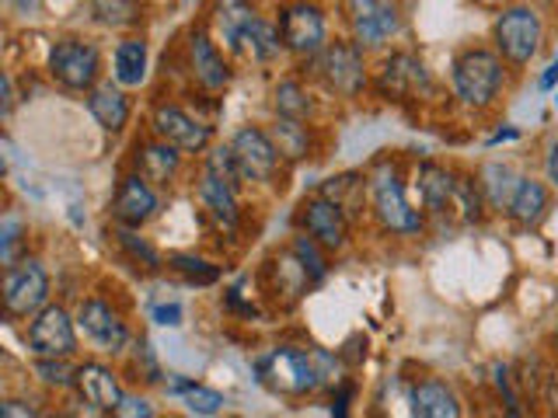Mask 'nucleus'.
I'll return each mask as SVG.
<instances>
[{
    "label": "nucleus",
    "mask_w": 558,
    "mask_h": 418,
    "mask_svg": "<svg viewBox=\"0 0 558 418\" xmlns=\"http://www.w3.org/2000/svg\"><path fill=\"white\" fill-rule=\"evenodd\" d=\"M8 4H11L17 14H32V11H35V0H8Z\"/></svg>",
    "instance_id": "603ef678"
},
{
    "label": "nucleus",
    "mask_w": 558,
    "mask_h": 418,
    "mask_svg": "<svg viewBox=\"0 0 558 418\" xmlns=\"http://www.w3.org/2000/svg\"><path fill=\"white\" fill-rule=\"evenodd\" d=\"M179 168H182V150L165 144V139H150V144L136 147V174H144L150 185H171Z\"/></svg>",
    "instance_id": "5701e85b"
},
{
    "label": "nucleus",
    "mask_w": 558,
    "mask_h": 418,
    "mask_svg": "<svg viewBox=\"0 0 558 418\" xmlns=\"http://www.w3.org/2000/svg\"><path fill=\"white\" fill-rule=\"evenodd\" d=\"M551 345H555V353H558V318H555V324H551Z\"/></svg>",
    "instance_id": "5fc2aeb1"
},
{
    "label": "nucleus",
    "mask_w": 558,
    "mask_h": 418,
    "mask_svg": "<svg viewBox=\"0 0 558 418\" xmlns=\"http://www.w3.org/2000/svg\"><path fill=\"white\" fill-rule=\"evenodd\" d=\"M551 209V188L545 182L531 179V174H520V185L513 192L510 206H506V217H510L523 231H534L541 226V220L548 217Z\"/></svg>",
    "instance_id": "aec40b11"
},
{
    "label": "nucleus",
    "mask_w": 558,
    "mask_h": 418,
    "mask_svg": "<svg viewBox=\"0 0 558 418\" xmlns=\"http://www.w3.org/2000/svg\"><path fill=\"white\" fill-rule=\"evenodd\" d=\"M478 185H482V192H485L488 209H502V213H506V206H510L513 192H517V185H520V174H517L510 164L493 161V164H485V168H482Z\"/></svg>",
    "instance_id": "cd10ccee"
},
{
    "label": "nucleus",
    "mask_w": 558,
    "mask_h": 418,
    "mask_svg": "<svg viewBox=\"0 0 558 418\" xmlns=\"http://www.w3.org/2000/svg\"><path fill=\"white\" fill-rule=\"evenodd\" d=\"M87 112L101 130L119 133L130 122V98L122 95V84H95L87 91Z\"/></svg>",
    "instance_id": "b1692460"
},
{
    "label": "nucleus",
    "mask_w": 558,
    "mask_h": 418,
    "mask_svg": "<svg viewBox=\"0 0 558 418\" xmlns=\"http://www.w3.org/2000/svg\"><path fill=\"white\" fill-rule=\"evenodd\" d=\"M189 66H192V77H196L206 91H223V87L231 84V66L223 63L220 49L209 42V35L203 28L189 35Z\"/></svg>",
    "instance_id": "6ab92c4d"
},
{
    "label": "nucleus",
    "mask_w": 558,
    "mask_h": 418,
    "mask_svg": "<svg viewBox=\"0 0 558 418\" xmlns=\"http://www.w3.org/2000/svg\"><path fill=\"white\" fill-rule=\"evenodd\" d=\"M77 328L84 331L87 342L101 348V353H122V345L130 342L126 321H122L105 300H98V296H92V300H84L77 307Z\"/></svg>",
    "instance_id": "2eb2a0df"
},
{
    "label": "nucleus",
    "mask_w": 558,
    "mask_h": 418,
    "mask_svg": "<svg viewBox=\"0 0 558 418\" xmlns=\"http://www.w3.org/2000/svg\"><path fill=\"white\" fill-rule=\"evenodd\" d=\"M133 370H140V377H144V383H161V362H157V356H154V348H150V342L147 339H140L136 345H133Z\"/></svg>",
    "instance_id": "a19ab883"
},
{
    "label": "nucleus",
    "mask_w": 558,
    "mask_h": 418,
    "mask_svg": "<svg viewBox=\"0 0 558 418\" xmlns=\"http://www.w3.org/2000/svg\"><path fill=\"white\" fill-rule=\"evenodd\" d=\"M371 206H374V217L388 234L398 237H418L426 231V213L415 209L405 182L398 179V168L391 161H380L371 171Z\"/></svg>",
    "instance_id": "20e7f679"
},
{
    "label": "nucleus",
    "mask_w": 558,
    "mask_h": 418,
    "mask_svg": "<svg viewBox=\"0 0 558 418\" xmlns=\"http://www.w3.org/2000/svg\"><path fill=\"white\" fill-rule=\"evenodd\" d=\"M506 63L496 49H482L471 46L458 52L450 63V84L453 95H458L468 109H488L506 87Z\"/></svg>",
    "instance_id": "f03ea898"
},
{
    "label": "nucleus",
    "mask_w": 558,
    "mask_h": 418,
    "mask_svg": "<svg viewBox=\"0 0 558 418\" xmlns=\"http://www.w3.org/2000/svg\"><path fill=\"white\" fill-rule=\"evenodd\" d=\"M214 17H217V28L223 35V42L241 52L244 32L258 22V11H255L252 0H217Z\"/></svg>",
    "instance_id": "393cba45"
},
{
    "label": "nucleus",
    "mask_w": 558,
    "mask_h": 418,
    "mask_svg": "<svg viewBox=\"0 0 558 418\" xmlns=\"http://www.w3.org/2000/svg\"><path fill=\"white\" fill-rule=\"evenodd\" d=\"M537 394H541V401H545V405H551V411H558V370H545Z\"/></svg>",
    "instance_id": "37998d69"
},
{
    "label": "nucleus",
    "mask_w": 558,
    "mask_h": 418,
    "mask_svg": "<svg viewBox=\"0 0 558 418\" xmlns=\"http://www.w3.org/2000/svg\"><path fill=\"white\" fill-rule=\"evenodd\" d=\"M49 304V275L39 258H22L4 269V318H32Z\"/></svg>",
    "instance_id": "423d86ee"
},
{
    "label": "nucleus",
    "mask_w": 558,
    "mask_h": 418,
    "mask_svg": "<svg viewBox=\"0 0 558 418\" xmlns=\"http://www.w3.org/2000/svg\"><path fill=\"white\" fill-rule=\"evenodd\" d=\"M206 171H214L217 179L223 182H231L234 188L244 182V174H241V164H238V157H234V147L227 144V147H214L206 157Z\"/></svg>",
    "instance_id": "ea45409f"
},
{
    "label": "nucleus",
    "mask_w": 558,
    "mask_h": 418,
    "mask_svg": "<svg viewBox=\"0 0 558 418\" xmlns=\"http://www.w3.org/2000/svg\"><path fill=\"white\" fill-rule=\"evenodd\" d=\"M409 405L415 418H458L461 397L444 380H418L409 391Z\"/></svg>",
    "instance_id": "4be33fe9"
},
{
    "label": "nucleus",
    "mask_w": 558,
    "mask_h": 418,
    "mask_svg": "<svg viewBox=\"0 0 558 418\" xmlns=\"http://www.w3.org/2000/svg\"><path fill=\"white\" fill-rule=\"evenodd\" d=\"M478 4H482V8H506L510 0H478Z\"/></svg>",
    "instance_id": "864d4df0"
},
{
    "label": "nucleus",
    "mask_w": 558,
    "mask_h": 418,
    "mask_svg": "<svg viewBox=\"0 0 558 418\" xmlns=\"http://www.w3.org/2000/svg\"><path fill=\"white\" fill-rule=\"evenodd\" d=\"M353 383H342L339 394H331V415H345L349 411V401H353Z\"/></svg>",
    "instance_id": "de8ad7c7"
},
{
    "label": "nucleus",
    "mask_w": 558,
    "mask_h": 418,
    "mask_svg": "<svg viewBox=\"0 0 558 418\" xmlns=\"http://www.w3.org/2000/svg\"><path fill=\"white\" fill-rule=\"evenodd\" d=\"M182 405L189 415H220L227 408V397L214 388H203V383H192L182 394Z\"/></svg>",
    "instance_id": "e433bc0d"
},
{
    "label": "nucleus",
    "mask_w": 558,
    "mask_h": 418,
    "mask_svg": "<svg viewBox=\"0 0 558 418\" xmlns=\"http://www.w3.org/2000/svg\"><path fill=\"white\" fill-rule=\"evenodd\" d=\"M87 8L105 28H133L144 22V4L140 0H87Z\"/></svg>",
    "instance_id": "c756f323"
},
{
    "label": "nucleus",
    "mask_w": 558,
    "mask_h": 418,
    "mask_svg": "<svg viewBox=\"0 0 558 418\" xmlns=\"http://www.w3.org/2000/svg\"><path fill=\"white\" fill-rule=\"evenodd\" d=\"M49 77L57 81L66 91H92L101 74V57L95 42L84 39H60L49 49Z\"/></svg>",
    "instance_id": "6e6552de"
},
{
    "label": "nucleus",
    "mask_w": 558,
    "mask_h": 418,
    "mask_svg": "<svg viewBox=\"0 0 558 418\" xmlns=\"http://www.w3.org/2000/svg\"><path fill=\"white\" fill-rule=\"evenodd\" d=\"M32 356H74L77 353V328L74 318L60 304H46L28 324Z\"/></svg>",
    "instance_id": "f8f14e48"
},
{
    "label": "nucleus",
    "mask_w": 558,
    "mask_h": 418,
    "mask_svg": "<svg viewBox=\"0 0 558 418\" xmlns=\"http://www.w3.org/2000/svg\"><path fill=\"white\" fill-rule=\"evenodd\" d=\"M537 87H541V91H545V95H548V91H555V87H558V52H555V60L545 66V74L537 77Z\"/></svg>",
    "instance_id": "09e8293b"
},
{
    "label": "nucleus",
    "mask_w": 558,
    "mask_h": 418,
    "mask_svg": "<svg viewBox=\"0 0 558 418\" xmlns=\"http://www.w3.org/2000/svg\"><path fill=\"white\" fill-rule=\"evenodd\" d=\"M14 112V84H11V77H4V115H11Z\"/></svg>",
    "instance_id": "3c124183"
},
{
    "label": "nucleus",
    "mask_w": 558,
    "mask_h": 418,
    "mask_svg": "<svg viewBox=\"0 0 558 418\" xmlns=\"http://www.w3.org/2000/svg\"><path fill=\"white\" fill-rule=\"evenodd\" d=\"M287 46H283V35H279V28H272L269 22H258L244 32V42H241V52H248V57L255 60V63H272V60H279V52H283Z\"/></svg>",
    "instance_id": "7c9ffc66"
},
{
    "label": "nucleus",
    "mask_w": 558,
    "mask_h": 418,
    "mask_svg": "<svg viewBox=\"0 0 558 418\" xmlns=\"http://www.w3.org/2000/svg\"><path fill=\"white\" fill-rule=\"evenodd\" d=\"M415 188L423 209L440 223L450 226H475L485 217V192L471 174L450 171L444 164H418L415 168Z\"/></svg>",
    "instance_id": "f257e3e1"
},
{
    "label": "nucleus",
    "mask_w": 558,
    "mask_h": 418,
    "mask_svg": "<svg viewBox=\"0 0 558 418\" xmlns=\"http://www.w3.org/2000/svg\"><path fill=\"white\" fill-rule=\"evenodd\" d=\"M496 52L510 66H527L545 42V22H541L537 8L531 4H506L496 14L493 25Z\"/></svg>",
    "instance_id": "39448f33"
},
{
    "label": "nucleus",
    "mask_w": 558,
    "mask_h": 418,
    "mask_svg": "<svg viewBox=\"0 0 558 418\" xmlns=\"http://www.w3.org/2000/svg\"><path fill=\"white\" fill-rule=\"evenodd\" d=\"M231 147H234V157H238V164H241L244 182H269L272 174H276L279 150H276L272 136L266 130L244 126V130L234 133Z\"/></svg>",
    "instance_id": "dca6fc26"
},
{
    "label": "nucleus",
    "mask_w": 558,
    "mask_h": 418,
    "mask_svg": "<svg viewBox=\"0 0 558 418\" xmlns=\"http://www.w3.org/2000/svg\"><path fill=\"white\" fill-rule=\"evenodd\" d=\"M296 223H301V231L307 237L318 241L325 251H342L345 244H349V217H345V209L336 206L331 199H325L322 192L301 206Z\"/></svg>",
    "instance_id": "ddd939ff"
},
{
    "label": "nucleus",
    "mask_w": 558,
    "mask_h": 418,
    "mask_svg": "<svg viewBox=\"0 0 558 418\" xmlns=\"http://www.w3.org/2000/svg\"><path fill=\"white\" fill-rule=\"evenodd\" d=\"M322 196L331 199L336 206L345 209V217L353 220L356 213H363L366 199H371V179H363V174L349 171V174H336V179H328L322 185Z\"/></svg>",
    "instance_id": "a878e982"
},
{
    "label": "nucleus",
    "mask_w": 558,
    "mask_h": 418,
    "mask_svg": "<svg viewBox=\"0 0 558 418\" xmlns=\"http://www.w3.org/2000/svg\"><path fill=\"white\" fill-rule=\"evenodd\" d=\"M290 251L301 258V266L307 269V275H311V283L318 286L322 279L328 275V258H325V248L314 237H307L304 231L293 237V244H290Z\"/></svg>",
    "instance_id": "f704fd0d"
},
{
    "label": "nucleus",
    "mask_w": 558,
    "mask_h": 418,
    "mask_svg": "<svg viewBox=\"0 0 558 418\" xmlns=\"http://www.w3.org/2000/svg\"><path fill=\"white\" fill-rule=\"evenodd\" d=\"M279 35H283V46L293 57H318L328 46V25L318 4L311 0H293L283 11H279Z\"/></svg>",
    "instance_id": "1a4fd4ad"
},
{
    "label": "nucleus",
    "mask_w": 558,
    "mask_h": 418,
    "mask_svg": "<svg viewBox=\"0 0 558 418\" xmlns=\"http://www.w3.org/2000/svg\"><path fill=\"white\" fill-rule=\"evenodd\" d=\"M150 130L157 139L179 147L182 153H203V150H209V144H214V130L196 122L189 112L174 109V104H157L150 115Z\"/></svg>",
    "instance_id": "4468645a"
},
{
    "label": "nucleus",
    "mask_w": 558,
    "mask_h": 418,
    "mask_svg": "<svg viewBox=\"0 0 558 418\" xmlns=\"http://www.w3.org/2000/svg\"><path fill=\"white\" fill-rule=\"evenodd\" d=\"M510 139H520V130L517 126H506V130H496L493 136L485 139V147H499V144H510Z\"/></svg>",
    "instance_id": "8fccbe9b"
},
{
    "label": "nucleus",
    "mask_w": 558,
    "mask_h": 418,
    "mask_svg": "<svg viewBox=\"0 0 558 418\" xmlns=\"http://www.w3.org/2000/svg\"><path fill=\"white\" fill-rule=\"evenodd\" d=\"M345 17L363 49H380L401 28V14L391 0H345Z\"/></svg>",
    "instance_id": "9b49d317"
},
{
    "label": "nucleus",
    "mask_w": 558,
    "mask_h": 418,
    "mask_svg": "<svg viewBox=\"0 0 558 418\" xmlns=\"http://www.w3.org/2000/svg\"><path fill=\"white\" fill-rule=\"evenodd\" d=\"M74 388L84 397V405H92L95 411H112L116 415L119 405H122V397H126L119 377L105 362H81Z\"/></svg>",
    "instance_id": "a211bd4d"
},
{
    "label": "nucleus",
    "mask_w": 558,
    "mask_h": 418,
    "mask_svg": "<svg viewBox=\"0 0 558 418\" xmlns=\"http://www.w3.org/2000/svg\"><path fill=\"white\" fill-rule=\"evenodd\" d=\"M488 380H493V388H496V394H499V401H502V405H506V411H510V415H523V408H520V380L513 377V370H510V366H506V362H496L493 366V377H488Z\"/></svg>",
    "instance_id": "4c0bfd02"
},
{
    "label": "nucleus",
    "mask_w": 558,
    "mask_h": 418,
    "mask_svg": "<svg viewBox=\"0 0 558 418\" xmlns=\"http://www.w3.org/2000/svg\"><path fill=\"white\" fill-rule=\"evenodd\" d=\"M168 266L179 272L185 283H196V286H214L220 279V266H214V261H206L199 255H171Z\"/></svg>",
    "instance_id": "2f4dec72"
},
{
    "label": "nucleus",
    "mask_w": 558,
    "mask_h": 418,
    "mask_svg": "<svg viewBox=\"0 0 558 418\" xmlns=\"http://www.w3.org/2000/svg\"><path fill=\"white\" fill-rule=\"evenodd\" d=\"M112 237H116L119 248L136 261V266H144V269H150V272H154V269H161V255H157V251L150 248V244L136 234V226H122V223H119L116 231H112Z\"/></svg>",
    "instance_id": "72a5a7b5"
},
{
    "label": "nucleus",
    "mask_w": 558,
    "mask_h": 418,
    "mask_svg": "<svg viewBox=\"0 0 558 418\" xmlns=\"http://www.w3.org/2000/svg\"><path fill=\"white\" fill-rule=\"evenodd\" d=\"M555 109H558V87H555Z\"/></svg>",
    "instance_id": "6e6d98bb"
},
{
    "label": "nucleus",
    "mask_w": 558,
    "mask_h": 418,
    "mask_svg": "<svg viewBox=\"0 0 558 418\" xmlns=\"http://www.w3.org/2000/svg\"><path fill=\"white\" fill-rule=\"evenodd\" d=\"M150 318H154V324H161V328H179L182 324V304H157L154 310H150Z\"/></svg>",
    "instance_id": "79ce46f5"
},
{
    "label": "nucleus",
    "mask_w": 558,
    "mask_h": 418,
    "mask_svg": "<svg viewBox=\"0 0 558 418\" xmlns=\"http://www.w3.org/2000/svg\"><path fill=\"white\" fill-rule=\"evenodd\" d=\"M377 95L388 101H418L433 95V77L415 52H395L377 74Z\"/></svg>",
    "instance_id": "9d476101"
},
{
    "label": "nucleus",
    "mask_w": 558,
    "mask_h": 418,
    "mask_svg": "<svg viewBox=\"0 0 558 418\" xmlns=\"http://www.w3.org/2000/svg\"><path fill=\"white\" fill-rule=\"evenodd\" d=\"M25 234H28V226L22 223V217L8 213L4 223H0V261H4V269L17 261V248H22Z\"/></svg>",
    "instance_id": "58836bf2"
},
{
    "label": "nucleus",
    "mask_w": 558,
    "mask_h": 418,
    "mask_svg": "<svg viewBox=\"0 0 558 418\" xmlns=\"http://www.w3.org/2000/svg\"><path fill=\"white\" fill-rule=\"evenodd\" d=\"M116 415H144V418H150L154 408H150V401H144V397H122V405H119Z\"/></svg>",
    "instance_id": "c03bdc74"
},
{
    "label": "nucleus",
    "mask_w": 558,
    "mask_h": 418,
    "mask_svg": "<svg viewBox=\"0 0 558 418\" xmlns=\"http://www.w3.org/2000/svg\"><path fill=\"white\" fill-rule=\"evenodd\" d=\"M545 182L558 192V139L545 150Z\"/></svg>",
    "instance_id": "a18cd8bd"
},
{
    "label": "nucleus",
    "mask_w": 558,
    "mask_h": 418,
    "mask_svg": "<svg viewBox=\"0 0 558 418\" xmlns=\"http://www.w3.org/2000/svg\"><path fill=\"white\" fill-rule=\"evenodd\" d=\"M311 112V98L296 81H279L276 84V115L287 119H307Z\"/></svg>",
    "instance_id": "c9c22d12"
},
{
    "label": "nucleus",
    "mask_w": 558,
    "mask_h": 418,
    "mask_svg": "<svg viewBox=\"0 0 558 418\" xmlns=\"http://www.w3.org/2000/svg\"><path fill=\"white\" fill-rule=\"evenodd\" d=\"M0 415L4 418H32L39 415L32 405H25V401H0Z\"/></svg>",
    "instance_id": "49530a36"
},
{
    "label": "nucleus",
    "mask_w": 558,
    "mask_h": 418,
    "mask_svg": "<svg viewBox=\"0 0 558 418\" xmlns=\"http://www.w3.org/2000/svg\"><path fill=\"white\" fill-rule=\"evenodd\" d=\"M112 77L122 87H140L147 81V42L144 39H122L116 46Z\"/></svg>",
    "instance_id": "bb28decb"
},
{
    "label": "nucleus",
    "mask_w": 558,
    "mask_h": 418,
    "mask_svg": "<svg viewBox=\"0 0 558 418\" xmlns=\"http://www.w3.org/2000/svg\"><path fill=\"white\" fill-rule=\"evenodd\" d=\"M314 60L322 84L328 91H336L339 98H356L366 87V60H363V46L353 42H328Z\"/></svg>",
    "instance_id": "0eeeda50"
},
{
    "label": "nucleus",
    "mask_w": 558,
    "mask_h": 418,
    "mask_svg": "<svg viewBox=\"0 0 558 418\" xmlns=\"http://www.w3.org/2000/svg\"><path fill=\"white\" fill-rule=\"evenodd\" d=\"M255 377L262 388H269L276 394L287 397H304L314 394L325 383L318 353H307V348H293V345H276L269 353H262L255 362Z\"/></svg>",
    "instance_id": "7ed1b4c3"
},
{
    "label": "nucleus",
    "mask_w": 558,
    "mask_h": 418,
    "mask_svg": "<svg viewBox=\"0 0 558 418\" xmlns=\"http://www.w3.org/2000/svg\"><path fill=\"white\" fill-rule=\"evenodd\" d=\"M157 209H161V202H157V192L150 188L144 174L133 171L119 182L116 199H112V217L122 226H144L147 220L157 217Z\"/></svg>",
    "instance_id": "f3484780"
},
{
    "label": "nucleus",
    "mask_w": 558,
    "mask_h": 418,
    "mask_svg": "<svg viewBox=\"0 0 558 418\" xmlns=\"http://www.w3.org/2000/svg\"><path fill=\"white\" fill-rule=\"evenodd\" d=\"M199 202H203L206 213L217 220L220 231H238L241 209H238V188L231 182L217 179L214 171H203V179H199Z\"/></svg>",
    "instance_id": "412c9836"
},
{
    "label": "nucleus",
    "mask_w": 558,
    "mask_h": 418,
    "mask_svg": "<svg viewBox=\"0 0 558 418\" xmlns=\"http://www.w3.org/2000/svg\"><path fill=\"white\" fill-rule=\"evenodd\" d=\"M269 136H272V144H276L279 157H287V161H301V157H307V150H311V139H307L304 119L276 115Z\"/></svg>",
    "instance_id": "c85d7f7f"
},
{
    "label": "nucleus",
    "mask_w": 558,
    "mask_h": 418,
    "mask_svg": "<svg viewBox=\"0 0 558 418\" xmlns=\"http://www.w3.org/2000/svg\"><path fill=\"white\" fill-rule=\"evenodd\" d=\"M70 356H35V377H39L46 388H74L77 383V366L66 362Z\"/></svg>",
    "instance_id": "473e14b6"
}]
</instances>
